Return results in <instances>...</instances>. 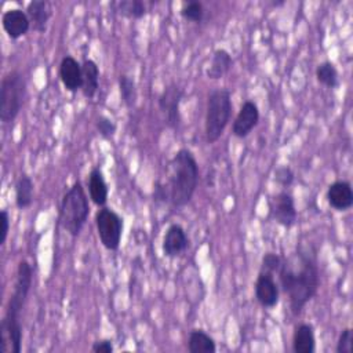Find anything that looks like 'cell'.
<instances>
[{
	"label": "cell",
	"instance_id": "6da1fadb",
	"mask_svg": "<svg viewBox=\"0 0 353 353\" xmlns=\"http://www.w3.org/2000/svg\"><path fill=\"white\" fill-rule=\"evenodd\" d=\"M277 273L283 291L288 295L291 312L299 314L319 290L320 274L314 256L299 251L283 261Z\"/></svg>",
	"mask_w": 353,
	"mask_h": 353
},
{
	"label": "cell",
	"instance_id": "7a4b0ae2",
	"mask_svg": "<svg viewBox=\"0 0 353 353\" xmlns=\"http://www.w3.org/2000/svg\"><path fill=\"white\" fill-rule=\"evenodd\" d=\"M32 285V268L26 261L18 263L17 280L10 296L6 316L1 321V352L19 353L22 345L21 313Z\"/></svg>",
	"mask_w": 353,
	"mask_h": 353
},
{
	"label": "cell",
	"instance_id": "3957f363",
	"mask_svg": "<svg viewBox=\"0 0 353 353\" xmlns=\"http://www.w3.org/2000/svg\"><path fill=\"white\" fill-rule=\"evenodd\" d=\"M170 183L167 185L170 201L174 207L186 205L199 183V165L193 153L188 149H181L171 160Z\"/></svg>",
	"mask_w": 353,
	"mask_h": 353
},
{
	"label": "cell",
	"instance_id": "277c9868",
	"mask_svg": "<svg viewBox=\"0 0 353 353\" xmlns=\"http://www.w3.org/2000/svg\"><path fill=\"white\" fill-rule=\"evenodd\" d=\"M90 214L88 197L83 185L77 181L63 194L59 208V223L73 237L79 236Z\"/></svg>",
	"mask_w": 353,
	"mask_h": 353
},
{
	"label": "cell",
	"instance_id": "5b68a950",
	"mask_svg": "<svg viewBox=\"0 0 353 353\" xmlns=\"http://www.w3.org/2000/svg\"><path fill=\"white\" fill-rule=\"evenodd\" d=\"M232 114L230 91L221 88L210 94L205 112V138L210 143L216 142L223 134Z\"/></svg>",
	"mask_w": 353,
	"mask_h": 353
},
{
	"label": "cell",
	"instance_id": "8992f818",
	"mask_svg": "<svg viewBox=\"0 0 353 353\" xmlns=\"http://www.w3.org/2000/svg\"><path fill=\"white\" fill-rule=\"evenodd\" d=\"M25 97L26 83L23 76L17 70L6 74L0 88V119L3 123H10L18 116Z\"/></svg>",
	"mask_w": 353,
	"mask_h": 353
},
{
	"label": "cell",
	"instance_id": "52a82bcc",
	"mask_svg": "<svg viewBox=\"0 0 353 353\" xmlns=\"http://www.w3.org/2000/svg\"><path fill=\"white\" fill-rule=\"evenodd\" d=\"M98 237L106 250L116 251L121 241L124 222L123 218L110 208L102 207L95 215Z\"/></svg>",
	"mask_w": 353,
	"mask_h": 353
},
{
	"label": "cell",
	"instance_id": "ba28073f",
	"mask_svg": "<svg viewBox=\"0 0 353 353\" xmlns=\"http://www.w3.org/2000/svg\"><path fill=\"white\" fill-rule=\"evenodd\" d=\"M270 215L272 218L284 228H291L296 222V210L294 197L287 192L277 193L270 200Z\"/></svg>",
	"mask_w": 353,
	"mask_h": 353
},
{
	"label": "cell",
	"instance_id": "9c48e42d",
	"mask_svg": "<svg viewBox=\"0 0 353 353\" xmlns=\"http://www.w3.org/2000/svg\"><path fill=\"white\" fill-rule=\"evenodd\" d=\"M182 95H183L182 90L178 85L171 84L163 91V94L159 98V106L163 110V113L165 114L167 124L171 128H175L179 124V119H181L179 117V103H181Z\"/></svg>",
	"mask_w": 353,
	"mask_h": 353
},
{
	"label": "cell",
	"instance_id": "30bf717a",
	"mask_svg": "<svg viewBox=\"0 0 353 353\" xmlns=\"http://www.w3.org/2000/svg\"><path fill=\"white\" fill-rule=\"evenodd\" d=\"M258 121H259L258 106L252 101H245L233 121V127H232L233 135L237 138H245L254 130Z\"/></svg>",
	"mask_w": 353,
	"mask_h": 353
},
{
	"label": "cell",
	"instance_id": "8fae6325",
	"mask_svg": "<svg viewBox=\"0 0 353 353\" xmlns=\"http://www.w3.org/2000/svg\"><path fill=\"white\" fill-rule=\"evenodd\" d=\"M255 298L265 307H274L279 303V285L273 274L259 272L255 281Z\"/></svg>",
	"mask_w": 353,
	"mask_h": 353
},
{
	"label": "cell",
	"instance_id": "7c38bea8",
	"mask_svg": "<svg viewBox=\"0 0 353 353\" xmlns=\"http://www.w3.org/2000/svg\"><path fill=\"white\" fill-rule=\"evenodd\" d=\"M59 77L63 87L68 91L76 92L81 90V84H83L81 65L73 57L66 55L62 58L59 65Z\"/></svg>",
	"mask_w": 353,
	"mask_h": 353
},
{
	"label": "cell",
	"instance_id": "4fadbf2b",
	"mask_svg": "<svg viewBox=\"0 0 353 353\" xmlns=\"http://www.w3.org/2000/svg\"><path fill=\"white\" fill-rule=\"evenodd\" d=\"M3 29L11 39H19L30 29V19L22 10L12 8L3 14Z\"/></svg>",
	"mask_w": 353,
	"mask_h": 353
},
{
	"label": "cell",
	"instance_id": "5bb4252c",
	"mask_svg": "<svg viewBox=\"0 0 353 353\" xmlns=\"http://www.w3.org/2000/svg\"><path fill=\"white\" fill-rule=\"evenodd\" d=\"M189 245V239L181 225H171L163 239V254L168 258L181 255Z\"/></svg>",
	"mask_w": 353,
	"mask_h": 353
},
{
	"label": "cell",
	"instance_id": "9a60e30c",
	"mask_svg": "<svg viewBox=\"0 0 353 353\" xmlns=\"http://www.w3.org/2000/svg\"><path fill=\"white\" fill-rule=\"evenodd\" d=\"M327 201L336 211H346L353 205V190L349 182L336 181L328 186Z\"/></svg>",
	"mask_w": 353,
	"mask_h": 353
},
{
	"label": "cell",
	"instance_id": "2e32d148",
	"mask_svg": "<svg viewBox=\"0 0 353 353\" xmlns=\"http://www.w3.org/2000/svg\"><path fill=\"white\" fill-rule=\"evenodd\" d=\"M26 14L30 19V23L33 25V29L36 32H46L47 23L51 18L52 8L51 4L46 0H33L26 7Z\"/></svg>",
	"mask_w": 353,
	"mask_h": 353
},
{
	"label": "cell",
	"instance_id": "e0dca14e",
	"mask_svg": "<svg viewBox=\"0 0 353 353\" xmlns=\"http://www.w3.org/2000/svg\"><path fill=\"white\" fill-rule=\"evenodd\" d=\"M88 192H90V199L92 200L94 204L98 207H103L108 200V183L103 178L102 171L95 167L91 170L90 176H88Z\"/></svg>",
	"mask_w": 353,
	"mask_h": 353
},
{
	"label": "cell",
	"instance_id": "ac0fdd59",
	"mask_svg": "<svg viewBox=\"0 0 353 353\" xmlns=\"http://www.w3.org/2000/svg\"><path fill=\"white\" fill-rule=\"evenodd\" d=\"M316 349L314 331L310 324L296 325L292 336V350L295 353H313Z\"/></svg>",
	"mask_w": 353,
	"mask_h": 353
},
{
	"label": "cell",
	"instance_id": "d6986e66",
	"mask_svg": "<svg viewBox=\"0 0 353 353\" xmlns=\"http://www.w3.org/2000/svg\"><path fill=\"white\" fill-rule=\"evenodd\" d=\"M81 73H83L81 92L85 98H94L98 91V87H99L98 65L91 59H85L81 63Z\"/></svg>",
	"mask_w": 353,
	"mask_h": 353
},
{
	"label": "cell",
	"instance_id": "ffe728a7",
	"mask_svg": "<svg viewBox=\"0 0 353 353\" xmlns=\"http://www.w3.org/2000/svg\"><path fill=\"white\" fill-rule=\"evenodd\" d=\"M232 63H233V61H232L230 54L223 48H218L214 51L211 62H210L205 73H207L208 79H212V80L222 79L230 70Z\"/></svg>",
	"mask_w": 353,
	"mask_h": 353
},
{
	"label": "cell",
	"instance_id": "44dd1931",
	"mask_svg": "<svg viewBox=\"0 0 353 353\" xmlns=\"http://www.w3.org/2000/svg\"><path fill=\"white\" fill-rule=\"evenodd\" d=\"M188 349L190 353H214L216 350L214 339L203 330H192L189 334Z\"/></svg>",
	"mask_w": 353,
	"mask_h": 353
},
{
	"label": "cell",
	"instance_id": "7402d4cb",
	"mask_svg": "<svg viewBox=\"0 0 353 353\" xmlns=\"http://www.w3.org/2000/svg\"><path fill=\"white\" fill-rule=\"evenodd\" d=\"M33 201V182L28 175H21L15 185V204L18 208L25 210Z\"/></svg>",
	"mask_w": 353,
	"mask_h": 353
},
{
	"label": "cell",
	"instance_id": "603a6c76",
	"mask_svg": "<svg viewBox=\"0 0 353 353\" xmlns=\"http://www.w3.org/2000/svg\"><path fill=\"white\" fill-rule=\"evenodd\" d=\"M316 79L319 83L328 88H335L339 84L338 70L331 62H321L316 68Z\"/></svg>",
	"mask_w": 353,
	"mask_h": 353
},
{
	"label": "cell",
	"instance_id": "cb8c5ba5",
	"mask_svg": "<svg viewBox=\"0 0 353 353\" xmlns=\"http://www.w3.org/2000/svg\"><path fill=\"white\" fill-rule=\"evenodd\" d=\"M119 88H120V95L121 101L127 108H132L137 103V85L135 81L127 76L121 74L119 77Z\"/></svg>",
	"mask_w": 353,
	"mask_h": 353
},
{
	"label": "cell",
	"instance_id": "d4e9b609",
	"mask_svg": "<svg viewBox=\"0 0 353 353\" xmlns=\"http://www.w3.org/2000/svg\"><path fill=\"white\" fill-rule=\"evenodd\" d=\"M117 11L127 18L139 19L146 14V6L141 0H125L119 3Z\"/></svg>",
	"mask_w": 353,
	"mask_h": 353
},
{
	"label": "cell",
	"instance_id": "484cf974",
	"mask_svg": "<svg viewBox=\"0 0 353 353\" xmlns=\"http://www.w3.org/2000/svg\"><path fill=\"white\" fill-rule=\"evenodd\" d=\"M181 15L188 21L199 23L203 21V17H204L203 4L200 1H188L181 8Z\"/></svg>",
	"mask_w": 353,
	"mask_h": 353
},
{
	"label": "cell",
	"instance_id": "4316f807",
	"mask_svg": "<svg viewBox=\"0 0 353 353\" xmlns=\"http://www.w3.org/2000/svg\"><path fill=\"white\" fill-rule=\"evenodd\" d=\"M283 263V259L280 255L274 254V252H268L263 255L262 258V266H261V272L269 273V274H274L280 270Z\"/></svg>",
	"mask_w": 353,
	"mask_h": 353
},
{
	"label": "cell",
	"instance_id": "83f0119b",
	"mask_svg": "<svg viewBox=\"0 0 353 353\" xmlns=\"http://www.w3.org/2000/svg\"><path fill=\"white\" fill-rule=\"evenodd\" d=\"M97 130H98V134L103 138V139H110L114 132H116V124L113 120H110L109 117L106 116H99L97 119Z\"/></svg>",
	"mask_w": 353,
	"mask_h": 353
},
{
	"label": "cell",
	"instance_id": "f1b7e54d",
	"mask_svg": "<svg viewBox=\"0 0 353 353\" xmlns=\"http://www.w3.org/2000/svg\"><path fill=\"white\" fill-rule=\"evenodd\" d=\"M274 181L281 186H290L294 182V171L288 165H280L274 170Z\"/></svg>",
	"mask_w": 353,
	"mask_h": 353
},
{
	"label": "cell",
	"instance_id": "f546056e",
	"mask_svg": "<svg viewBox=\"0 0 353 353\" xmlns=\"http://www.w3.org/2000/svg\"><path fill=\"white\" fill-rule=\"evenodd\" d=\"M352 341H353L352 330L350 328H345L341 332L339 338H338L336 352L338 353H352Z\"/></svg>",
	"mask_w": 353,
	"mask_h": 353
},
{
	"label": "cell",
	"instance_id": "4dcf8cb0",
	"mask_svg": "<svg viewBox=\"0 0 353 353\" xmlns=\"http://www.w3.org/2000/svg\"><path fill=\"white\" fill-rule=\"evenodd\" d=\"M0 221H1V232H0V244L3 245L7 240L8 236V229H10V219H8V212L6 210L1 211L0 214Z\"/></svg>",
	"mask_w": 353,
	"mask_h": 353
},
{
	"label": "cell",
	"instance_id": "1f68e13d",
	"mask_svg": "<svg viewBox=\"0 0 353 353\" xmlns=\"http://www.w3.org/2000/svg\"><path fill=\"white\" fill-rule=\"evenodd\" d=\"M91 350L95 352V353H112V352H113L112 341H109V339L97 341V342H94Z\"/></svg>",
	"mask_w": 353,
	"mask_h": 353
}]
</instances>
